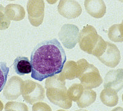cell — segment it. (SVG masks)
Listing matches in <instances>:
<instances>
[{
  "label": "cell",
  "mask_w": 123,
  "mask_h": 111,
  "mask_svg": "<svg viewBox=\"0 0 123 111\" xmlns=\"http://www.w3.org/2000/svg\"><path fill=\"white\" fill-rule=\"evenodd\" d=\"M21 93L25 101L31 104L42 101L45 95L42 85L31 80L23 82L21 85Z\"/></svg>",
  "instance_id": "obj_5"
},
{
  "label": "cell",
  "mask_w": 123,
  "mask_h": 111,
  "mask_svg": "<svg viewBox=\"0 0 123 111\" xmlns=\"http://www.w3.org/2000/svg\"><path fill=\"white\" fill-rule=\"evenodd\" d=\"M13 67L15 72L19 76H24L31 72V62L27 57H18L15 59Z\"/></svg>",
  "instance_id": "obj_15"
},
{
  "label": "cell",
  "mask_w": 123,
  "mask_h": 111,
  "mask_svg": "<svg viewBox=\"0 0 123 111\" xmlns=\"http://www.w3.org/2000/svg\"><path fill=\"white\" fill-rule=\"evenodd\" d=\"M80 30L73 24H65L59 33V38L63 46L68 49H73L78 42Z\"/></svg>",
  "instance_id": "obj_6"
},
{
  "label": "cell",
  "mask_w": 123,
  "mask_h": 111,
  "mask_svg": "<svg viewBox=\"0 0 123 111\" xmlns=\"http://www.w3.org/2000/svg\"><path fill=\"white\" fill-rule=\"evenodd\" d=\"M81 73V66L78 61H68L65 62L60 74L65 79L73 80L78 78Z\"/></svg>",
  "instance_id": "obj_13"
},
{
  "label": "cell",
  "mask_w": 123,
  "mask_h": 111,
  "mask_svg": "<svg viewBox=\"0 0 123 111\" xmlns=\"http://www.w3.org/2000/svg\"><path fill=\"white\" fill-rule=\"evenodd\" d=\"M32 111H52L50 107L44 103H38L34 104Z\"/></svg>",
  "instance_id": "obj_22"
},
{
  "label": "cell",
  "mask_w": 123,
  "mask_h": 111,
  "mask_svg": "<svg viewBox=\"0 0 123 111\" xmlns=\"http://www.w3.org/2000/svg\"><path fill=\"white\" fill-rule=\"evenodd\" d=\"M67 60L65 52L57 39L44 41L34 48L31 54V77L38 81L60 73Z\"/></svg>",
  "instance_id": "obj_1"
},
{
  "label": "cell",
  "mask_w": 123,
  "mask_h": 111,
  "mask_svg": "<svg viewBox=\"0 0 123 111\" xmlns=\"http://www.w3.org/2000/svg\"><path fill=\"white\" fill-rule=\"evenodd\" d=\"M45 88L47 97L51 103L63 109L71 107L72 101L65 87V79L60 74L47 78Z\"/></svg>",
  "instance_id": "obj_2"
},
{
  "label": "cell",
  "mask_w": 123,
  "mask_h": 111,
  "mask_svg": "<svg viewBox=\"0 0 123 111\" xmlns=\"http://www.w3.org/2000/svg\"><path fill=\"white\" fill-rule=\"evenodd\" d=\"M4 109H5V111H14V110L11 109L10 108H8V107H4Z\"/></svg>",
  "instance_id": "obj_25"
},
{
  "label": "cell",
  "mask_w": 123,
  "mask_h": 111,
  "mask_svg": "<svg viewBox=\"0 0 123 111\" xmlns=\"http://www.w3.org/2000/svg\"><path fill=\"white\" fill-rule=\"evenodd\" d=\"M97 58L107 66L114 68L121 61L120 51L116 45L106 42V48Z\"/></svg>",
  "instance_id": "obj_8"
},
{
  "label": "cell",
  "mask_w": 123,
  "mask_h": 111,
  "mask_svg": "<svg viewBox=\"0 0 123 111\" xmlns=\"http://www.w3.org/2000/svg\"><path fill=\"white\" fill-rule=\"evenodd\" d=\"M78 61L81 66V73L78 79L83 87L92 89L99 87L103 82V79L98 69L84 58Z\"/></svg>",
  "instance_id": "obj_4"
},
{
  "label": "cell",
  "mask_w": 123,
  "mask_h": 111,
  "mask_svg": "<svg viewBox=\"0 0 123 111\" xmlns=\"http://www.w3.org/2000/svg\"><path fill=\"white\" fill-rule=\"evenodd\" d=\"M4 12L6 17L10 20H22L25 17V11L24 7L17 4H9L4 8Z\"/></svg>",
  "instance_id": "obj_14"
},
{
  "label": "cell",
  "mask_w": 123,
  "mask_h": 111,
  "mask_svg": "<svg viewBox=\"0 0 123 111\" xmlns=\"http://www.w3.org/2000/svg\"><path fill=\"white\" fill-rule=\"evenodd\" d=\"M84 7L87 12L96 18L103 17L106 12V5L103 0H85Z\"/></svg>",
  "instance_id": "obj_12"
},
{
  "label": "cell",
  "mask_w": 123,
  "mask_h": 111,
  "mask_svg": "<svg viewBox=\"0 0 123 111\" xmlns=\"http://www.w3.org/2000/svg\"><path fill=\"white\" fill-rule=\"evenodd\" d=\"M83 91L84 89L83 85L79 83H74L69 88L68 93L71 101L77 102L81 97Z\"/></svg>",
  "instance_id": "obj_19"
},
{
  "label": "cell",
  "mask_w": 123,
  "mask_h": 111,
  "mask_svg": "<svg viewBox=\"0 0 123 111\" xmlns=\"http://www.w3.org/2000/svg\"><path fill=\"white\" fill-rule=\"evenodd\" d=\"M46 1L50 4H54L57 2V0H46Z\"/></svg>",
  "instance_id": "obj_23"
},
{
  "label": "cell",
  "mask_w": 123,
  "mask_h": 111,
  "mask_svg": "<svg viewBox=\"0 0 123 111\" xmlns=\"http://www.w3.org/2000/svg\"><path fill=\"white\" fill-rule=\"evenodd\" d=\"M7 1H15V0H7Z\"/></svg>",
  "instance_id": "obj_30"
},
{
  "label": "cell",
  "mask_w": 123,
  "mask_h": 111,
  "mask_svg": "<svg viewBox=\"0 0 123 111\" xmlns=\"http://www.w3.org/2000/svg\"><path fill=\"white\" fill-rule=\"evenodd\" d=\"M122 99H123V96H122Z\"/></svg>",
  "instance_id": "obj_29"
},
{
  "label": "cell",
  "mask_w": 123,
  "mask_h": 111,
  "mask_svg": "<svg viewBox=\"0 0 123 111\" xmlns=\"http://www.w3.org/2000/svg\"><path fill=\"white\" fill-rule=\"evenodd\" d=\"M57 111H65V110H58Z\"/></svg>",
  "instance_id": "obj_27"
},
{
  "label": "cell",
  "mask_w": 123,
  "mask_h": 111,
  "mask_svg": "<svg viewBox=\"0 0 123 111\" xmlns=\"http://www.w3.org/2000/svg\"><path fill=\"white\" fill-rule=\"evenodd\" d=\"M22 79L18 76H13L9 79L4 89V96L9 100L17 99L21 94V85Z\"/></svg>",
  "instance_id": "obj_11"
},
{
  "label": "cell",
  "mask_w": 123,
  "mask_h": 111,
  "mask_svg": "<svg viewBox=\"0 0 123 111\" xmlns=\"http://www.w3.org/2000/svg\"><path fill=\"white\" fill-rule=\"evenodd\" d=\"M100 99L102 103L107 106H115L118 102L117 92L114 90L108 88H105L100 93Z\"/></svg>",
  "instance_id": "obj_16"
},
{
  "label": "cell",
  "mask_w": 123,
  "mask_h": 111,
  "mask_svg": "<svg viewBox=\"0 0 123 111\" xmlns=\"http://www.w3.org/2000/svg\"><path fill=\"white\" fill-rule=\"evenodd\" d=\"M87 111L86 110H78V111Z\"/></svg>",
  "instance_id": "obj_26"
},
{
  "label": "cell",
  "mask_w": 123,
  "mask_h": 111,
  "mask_svg": "<svg viewBox=\"0 0 123 111\" xmlns=\"http://www.w3.org/2000/svg\"><path fill=\"white\" fill-rule=\"evenodd\" d=\"M95 99H96V93L94 91L85 90L83 91L81 97L77 101V103L78 107H86L94 103Z\"/></svg>",
  "instance_id": "obj_18"
},
{
  "label": "cell",
  "mask_w": 123,
  "mask_h": 111,
  "mask_svg": "<svg viewBox=\"0 0 123 111\" xmlns=\"http://www.w3.org/2000/svg\"><path fill=\"white\" fill-rule=\"evenodd\" d=\"M3 109V104L1 101H0V111H1Z\"/></svg>",
  "instance_id": "obj_24"
},
{
  "label": "cell",
  "mask_w": 123,
  "mask_h": 111,
  "mask_svg": "<svg viewBox=\"0 0 123 111\" xmlns=\"http://www.w3.org/2000/svg\"><path fill=\"white\" fill-rule=\"evenodd\" d=\"M78 42L81 50L97 58L102 55L106 46V42L97 34L96 29L89 25L80 32Z\"/></svg>",
  "instance_id": "obj_3"
},
{
  "label": "cell",
  "mask_w": 123,
  "mask_h": 111,
  "mask_svg": "<svg viewBox=\"0 0 123 111\" xmlns=\"http://www.w3.org/2000/svg\"><path fill=\"white\" fill-rule=\"evenodd\" d=\"M44 0H28L27 9L28 20L33 26H39L43 22L44 17Z\"/></svg>",
  "instance_id": "obj_7"
},
{
  "label": "cell",
  "mask_w": 123,
  "mask_h": 111,
  "mask_svg": "<svg viewBox=\"0 0 123 111\" xmlns=\"http://www.w3.org/2000/svg\"><path fill=\"white\" fill-rule=\"evenodd\" d=\"M9 68L6 62H0V92L3 90L7 82Z\"/></svg>",
  "instance_id": "obj_20"
},
{
  "label": "cell",
  "mask_w": 123,
  "mask_h": 111,
  "mask_svg": "<svg viewBox=\"0 0 123 111\" xmlns=\"http://www.w3.org/2000/svg\"><path fill=\"white\" fill-rule=\"evenodd\" d=\"M104 87L119 92L123 88V69L110 70L104 79Z\"/></svg>",
  "instance_id": "obj_10"
},
{
  "label": "cell",
  "mask_w": 123,
  "mask_h": 111,
  "mask_svg": "<svg viewBox=\"0 0 123 111\" xmlns=\"http://www.w3.org/2000/svg\"><path fill=\"white\" fill-rule=\"evenodd\" d=\"M57 9L59 14L68 19L77 18L82 13L81 5L75 0H60Z\"/></svg>",
  "instance_id": "obj_9"
},
{
  "label": "cell",
  "mask_w": 123,
  "mask_h": 111,
  "mask_svg": "<svg viewBox=\"0 0 123 111\" xmlns=\"http://www.w3.org/2000/svg\"><path fill=\"white\" fill-rule=\"evenodd\" d=\"M118 1H119L122 2V3H123V0H118Z\"/></svg>",
  "instance_id": "obj_28"
},
{
  "label": "cell",
  "mask_w": 123,
  "mask_h": 111,
  "mask_svg": "<svg viewBox=\"0 0 123 111\" xmlns=\"http://www.w3.org/2000/svg\"><path fill=\"white\" fill-rule=\"evenodd\" d=\"M11 20L6 17L4 7L0 4V30H4L9 27Z\"/></svg>",
  "instance_id": "obj_21"
},
{
  "label": "cell",
  "mask_w": 123,
  "mask_h": 111,
  "mask_svg": "<svg viewBox=\"0 0 123 111\" xmlns=\"http://www.w3.org/2000/svg\"><path fill=\"white\" fill-rule=\"evenodd\" d=\"M108 36L115 42H123V20L121 23L115 24L111 26L108 29Z\"/></svg>",
  "instance_id": "obj_17"
}]
</instances>
